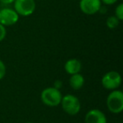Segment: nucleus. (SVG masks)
Listing matches in <instances>:
<instances>
[{"label":"nucleus","mask_w":123,"mask_h":123,"mask_svg":"<svg viewBox=\"0 0 123 123\" xmlns=\"http://www.w3.org/2000/svg\"><path fill=\"white\" fill-rule=\"evenodd\" d=\"M107 109L113 114H120L123 111V93L119 89L111 90L106 98Z\"/></svg>","instance_id":"obj_2"},{"label":"nucleus","mask_w":123,"mask_h":123,"mask_svg":"<svg viewBox=\"0 0 123 123\" xmlns=\"http://www.w3.org/2000/svg\"><path fill=\"white\" fill-rule=\"evenodd\" d=\"M84 82H85V80H84V76L80 73L73 74L69 78V85L74 90H79L80 89H82Z\"/></svg>","instance_id":"obj_10"},{"label":"nucleus","mask_w":123,"mask_h":123,"mask_svg":"<svg viewBox=\"0 0 123 123\" xmlns=\"http://www.w3.org/2000/svg\"><path fill=\"white\" fill-rule=\"evenodd\" d=\"M6 35H7V31L5 26L0 24V42L4 41V38L6 37Z\"/></svg>","instance_id":"obj_14"},{"label":"nucleus","mask_w":123,"mask_h":123,"mask_svg":"<svg viewBox=\"0 0 123 123\" xmlns=\"http://www.w3.org/2000/svg\"><path fill=\"white\" fill-rule=\"evenodd\" d=\"M60 105L62 108V111L69 116H75L79 114L81 110L80 100L74 94H68L62 96Z\"/></svg>","instance_id":"obj_3"},{"label":"nucleus","mask_w":123,"mask_h":123,"mask_svg":"<svg viewBox=\"0 0 123 123\" xmlns=\"http://www.w3.org/2000/svg\"><path fill=\"white\" fill-rule=\"evenodd\" d=\"M64 69H65L66 73L69 75L79 74L82 70V62L79 59L71 58L65 62Z\"/></svg>","instance_id":"obj_9"},{"label":"nucleus","mask_w":123,"mask_h":123,"mask_svg":"<svg viewBox=\"0 0 123 123\" xmlns=\"http://www.w3.org/2000/svg\"><path fill=\"white\" fill-rule=\"evenodd\" d=\"M14 10L20 16H30L35 12L36 8L35 0H15Z\"/></svg>","instance_id":"obj_5"},{"label":"nucleus","mask_w":123,"mask_h":123,"mask_svg":"<svg viewBox=\"0 0 123 123\" xmlns=\"http://www.w3.org/2000/svg\"><path fill=\"white\" fill-rule=\"evenodd\" d=\"M6 74V66L4 62L0 60V80H2Z\"/></svg>","instance_id":"obj_13"},{"label":"nucleus","mask_w":123,"mask_h":123,"mask_svg":"<svg viewBox=\"0 0 123 123\" xmlns=\"http://www.w3.org/2000/svg\"><path fill=\"white\" fill-rule=\"evenodd\" d=\"M115 14H116L115 16H116L120 21L122 20L123 19V4H118L116 10H115Z\"/></svg>","instance_id":"obj_12"},{"label":"nucleus","mask_w":123,"mask_h":123,"mask_svg":"<svg viewBox=\"0 0 123 123\" xmlns=\"http://www.w3.org/2000/svg\"><path fill=\"white\" fill-rule=\"evenodd\" d=\"M118 0H101V3L105 4V5H112V4H116Z\"/></svg>","instance_id":"obj_16"},{"label":"nucleus","mask_w":123,"mask_h":123,"mask_svg":"<svg viewBox=\"0 0 123 123\" xmlns=\"http://www.w3.org/2000/svg\"><path fill=\"white\" fill-rule=\"evenodd\" d=\"M62 94L59 89L54 87H47L41 91V99L42 103L49 107H56L61 104Z\"/></svg>","instance_id":"obj_1"},{"label":"nucleus","mask_w":123,"mask_h":123,"mask_svg":"<svg viewBox=\"0 0 123 123\" xmlns=\"http://www.w3.org/2000/svg\"><path fill=\"white\" fill-rule=\"evenodd\" d=\"M119 24H120V20L115 15L110 16L106 19V26L111 30L116 29L119 25Z\"/></svg>","instance_id":"obj_11"},{"label":"nucleus","mask_w":123,"mask_h":123,"mask_svg":"<svg viewBox=\"0 0 123 123\" xmlns=\"http://www.w3.org/2000/svg\"><path fill=\"white\" fill-rule=\"evenodd\" d=\"M15 0H0V3L4 5H8V4H11L14 2Z\"/></svg>","instance_id":"obj_17"},{"label":"nucleus","mask_w":123,"mask_h":123,"mask_svg":"<svg viewBox=\"0 0 123 123\" xmlns=\"http://www.w3.org/2000/svg\"><path fill=\"white\" fill-rule=\"evenodd\" d=\"M101 0H80L79 8L84 14L87 15H93L99 12L101 8Z\"/></svg>","instance_id":"obj_7"},{"label":"nucleus","mask_w":123,"mask_h":123,"mask_svg":"<svg viewBox=\"0 0 123 123\" xmlns=\"http://www.w3.org/2000/svg\"><path fill=\"white\" fill-rule=\"evenodd\" d=\"M0 6H1V3H0Z\"/></svg>","instance_id":"obj_19"},{"label":"nucleus","mask_w":123,"mask_h":123,"mask_svg":"<svg viewBox=\"0 0 123 123\" xmlns=\"http://www.w3.org/2000/svg\"><path fill=\"white\" fill-rule=\"evenodd\" d=\"M25 123H33V122H30V121H29V122H25Z\"/></svg>","instance_id":"obj_18"},{"label":"nucleus","mask_w":123,"mask_h":123,"mask_svg":"<svg viewBox=\"0 0 123 123\" xmlns=\"http://www.w3.org/2000/svg\"><path fill=\"white\" fill-rule=\"evenodd\" d=\"M84 121L85 123H107V118L100 110L92 109L86 113Z\"/></svg>","instance_id":"obj_8"},{"label":"nucleus","mask_w":123,"mask_h":123,"mask_svg":"<svg viewBox=\"0 0 123 123\" xmlns=\"http://www.w3.org/2000/svg\"><path fill=\"white\" fill-rule=\"evenodd\" d=\"M101 84L107 90L117 89L121 84V76L116 71H110L105 74L101 79Z\"/></svg>","instance_id":"obj_4"},{"label":"nucleus","mask_w":123,"mask_h":123,"mask_svg":"<svg viewBox=\"0 0 123 123\" xmlns=\"http://www.w3.org/2000/svg\"><path fill=\"white\" fill-rule=\"evenodd\" d=\"M62 81H61V80H59V79H57V80H56L54 82V85H53V87L54 88H56V89H61L62 88Z\"/></svg>","instance_id":"obj_15"},{"label":"nucleus","mask_w":123,"mask_h":123,"mask_svg":"<svg viewBox=\"0 0 123 123\" xmlns=\"http://www.w3.org/2000/svg\"><path fill=\"white\" fill-rule=\"evenodd\" d=\"M19 15L16 11L10 8L0 9V24L4 26H11L15 25L19 20Z\"/></svg>","instance_id":"obj_6"}]
</instances>
